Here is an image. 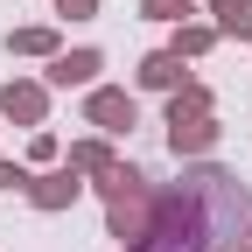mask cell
<instances>
[{
    "label": "cell",
    "instance_id": "obj_1",
    "mask_svg": "<svg viewBox=\"0 0 252 252\" xmlns=\"http://www.w3.org/2000/svg\"><path fill=\"white\" fill-rule=\"evenodd\" d=\"M91 189L105 196V238L140 245V238H147V224H154V182H147L133 161H119V168H105Z\"/></svg>",
    "mask_w": 252,
    "mask_h": 252
},
{
    "label": "cell",
    "instance_id": "obj_2",
    "mask_svg": "<svg viewBox=\"0 0 252 252\" xmlns=\"http://www.w3.org/2000/svg\"><path fill=\"white\" fill-rule=\"evenodd\" d=\"M84 126H98L105 140L133 133V126H140V98H133L126 84H91V91H84Z\"/></svg>",
    "mask_w": 252,
    "mask_h": 252
},
{
    "label": "cell",
    "instance_id": "obj_3",
    "mask_svg": "<svg viewBox=\"0 0 252 252\" xmlns=\"http://www.w3.org/2000/svg\"><path fill=\"white\" fill-rule=\"evenodd\" d=\"M49 98H56V91L42 77H7V84H0V119L35 133V126H49Z\"/></svg>",
    "mask_w": 252,
    "mask_h": 252
},
{
    "label": "cell",
    "instance_id": "obj_4",
    "mask_svg": "<svg viewBox=\"0 0 252 252\" xmlns=\"http://www.w3.org/2000/svg\"><path fill=\"white\" fill-rule=\"evenodd\" d=\"M84 189H91V182H84L77 168H63V161H56V168H35V175H28V189H21V196L35 203L42 217H56V210H70Z\"/></svg>",
    "mask_w": 252,
    "mask_h": 252
},
{
    "label": "cell",
    "instance_id": "obj_5",
    "mask_svg": "<svg viewBox=\"0 0 252 252\" xmlns=\"http://www.w3.org/2000/svg\"><path fill=\"white\" fill-rule=\"evenodd\" d=\"M98 70H105V49H56L42 84H49V91H91Z\"/></svg>",
    "mask_w": 252,
    "mask_h": 252
},
{
    "label": "cell",
    "instance_id": "obj_6",
    "mask_svg": "<svg viewBox=\"0 0 252 252\" xmlns=\"http://www.w3.org/2000/svg\"><path fill=\"white\" fill-rule=\"evenodd\" d=\"M133 84H140V91H161V98H168V91H182V84H189V63H182L175 49H147V56L133 63Z\"/></svg>",
    "mask_w": 252,
    "mask_h": 252
},
{
    "label": "cell",
    "instance_id": "obj_7",
    "mask_svg": "<svg viewBox=\"0 0 252 252\" xmlns=\"http://www.w3.org/2000/svg\"><path fill=\"white\" fill-rule=\"evenodd\" d=\"M196 119H217V91H210L203 77H189L182 91H168V112H161V126H196Z\"/></svg>",
    "mask_w": 252,
    "mask_h": 252
},
{
    "label": "cell",
    "instance_id": "obj_8",
    "mask_svg": "<svg viewBox=\"0 0 252 252\" xmlns=\"http://www.w3.org/2000/svg\"><path fill=\"white\" fill-rule=\"evenodd\" d=\"M63 168H77L84 182H98L105 168H119V147H112L105 133H84V140H70V147H63Z\"/></svg>",
    "mask_w": 252,
    "mask_h": 252
},
{
    "label": "cell",
    "instance_id": "obj_9",
    "mask_svg": "<svg viewBox=\"0 0 252 252\" xmlns=\"http://www.w3.org/2000/svg\"><path fill=\"white\" fill-rule=\"evenodd\" d=\"M224 140V126L217 119H196V126H168V154L175 161H203V154Z\"/></svg>",
    "mask_w": 252,
    "mask_h": 252
},
{
    "label": "cell",
    "instance_id": "obj_10",
    "mask_svg": "<svg viewBox=\"0 0 252 252\" xmlns=\"http://www.w3.org/2000/svg\"><path fill=\"white\" fill-rule=\"evenodd\" d=\"M217 42H224V28H217V21H175V42H168V49H175L182 63H203Z\"/></svg>",
    "mask_w": 252,
    "mask_h": 252
},
{
    "label": "cell",
    "instance_id": "obj_11",
    "mask_svg": "<svg viewBox=\"0 0 252 252\" xmlns=\"http://www.w3.org/2000/svg\"><path fill=\"white\" fill-rule=\"evenodd\" d=\"M7 49H14V56H42V63H49V56L63 49V35H56V21H28V28H14V35H7Z\"/></svg>",
    "mask_w": 252,
    "mask_h": 252
},
{
    "label": "cell",
    "instance_id": "obj_12",
    "mask_svg": "<svg viewBox=\"0 0 252 252\" xmlns=\"http://www.w3.org/2000/svg\"><path fill=\"white\" fill-rule=\"evenodd\" d=\"M56 161H63V140L49 126H35V133H28V168H56Z\"/></svg>",
    "mask_w": 252,
    "mask_h": 252
},
{
    "label": "cell",
    "instance_id": "obj_13",
    "mask_svg": "<svg viewBox=\"0 0 252 252\" xmlns=\"http://www.w3.org/2000/svg\"><path fill=\"white\" fill-rule=\"evenodd\" d=\"M140 14H147V21H168V28H175V21H189V14H196V0H140Z\"/></svg>",
    "mask_w": 252,
    "mask_h": 252
},
{
    "label": "cell",
    "instance_id": "obj_14",
    "mask_svg": "<svg viewBox=\"0 0 252 252\" xmlns=\"http://www.w3.org/2000/svg\"><path fill=\"white\" fill-rule=\"evenodd\" d=\"M56 21H98V0H49Z\"/></svg>",
    "mask_w": 252,
    "mask_h": 252
},
{
    "label": "cell",
    "instance_id": "obj_15",
    "mask_svg": "<svg viewBox=\"0 0 252 252\" xmlns=\"http://www.w3.org/2000/svg\"><path fill=\"white\" fill-rule=\"evenodd\" d=\"M224 35H231V42H252V0H245L231 21H224Z\"/></svg>",
    "mask_w": 252,
    "mask_h": 252
},
{
    "label": "cell",
    "instance_id": "obj_16",
    "mask_svg": "<svg viewBox=\"0 0 252 252\" xmlns=\"http://www.w3.org/2000/svg\"><path fill=\"white\" fill-rule=\"evenodd\" d=\"M203 7H210V14H217V28H224V21H231V14H238V7H245V0H203Z\"/></svg>",
    "mask_w": 252,
    "mask_h": 252
}]
</instances>
